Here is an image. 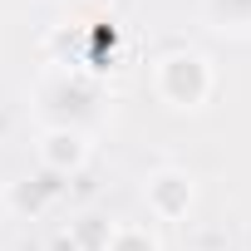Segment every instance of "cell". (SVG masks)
<instances>
[{
	"label": "cell",
	"mask_w": 251,
	"mask_h": 251,
	"mask_svg": "<svg viewBox=\"0 0 251 251\" xmlns=\"http://www.w3.org/2000/svg\"><path fill=\"white\" fill-rule=\"evenodd\" d=\"M158 94L173 103V108H197L207 94H212V69L202 54L192 50H177L158 64Z\"/></svg>",
	"instance_id": "obj_1"
},
{
	"label": "cell",
	"mask_w": 251,
	"mask_h": 251,
	"mask_svg": "<svg viewBox=\"0 0 251 251\" xmlns=\"http://www.w3.org/2000/svg\"><path fill=\"white\" fill-rule=\"evenodd\" d=\"M187 202H192V177H187V173L163 168V173L148 177V207H153L158 217H182Z\"/></svg>",
	"instance_id": "obj_3"
},
{
	"label": "cell",
	"mask_w": 251,
	"mask_h": 251,
	"mask_svg": "<svg viewBox=\"0 0 251 251\" xmlns=\"http://www.w3.org/2000/svg\"><path fill=\"white\" fill-rule=\"evenodd\" d=\"M94 99H99V89L84 74H59V79L45 84V108L59 118L54 128H79V123L94 113Z\"/></svg>",
	"instance_id": "obj_2"
},
{
	"label": "cell",
	"mask_w": 251,
	"mask_h": 251,
	"mask_svg": "<svg viewBox=\"0 0 251 251\" xmlns=\"http://www.w3.org/2000/svg\"><path fill=\"white\" fill-rule=\"evenodd\" d=\"M207 10L222 25H251V0H207Z\"/></svg>",
	"instance_id": "obj_6"
},
{
	"label": "cell",
	"mask_w": 251,
	"mask_h": 251,
	"mask_svg": "<svg viewBox=\"0 0 251 251\" xmlns=\"http://www.w3.org/2000/svg\"><path fill=\"white\" fill-rule=\"evenodd\" d=\"M103 251H158V241L148 236V231H138V226H123V231H113L108 236V246Z\"/></svg>",
	"instance_id": "obj_5"
},
{
	"label": "cell",
	"mask_w": 251,
	"mask_h": 251,
	"mask_svg": "<svg viewBox=\"0 0 251 251\" xmlns=\"http://www.w3.org/2000/svg\"><path fill=\"white\" fill-rule=\"evenodd\" d=\"M84 133L79 128H50V138H45V148H40V158H45V168L54 173V177H64V173H74L79 163H84Z\"/></svg>",
	"instance_id": "obj_4"
}]
</instances>
